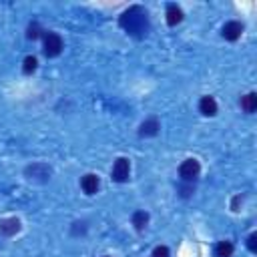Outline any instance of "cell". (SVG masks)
<instances>
[{
    "instance_id": "cell-1",
    "label": "cell",
    "mask_w": 257,
    "mask_h": 257,
    "mask_svg": "<svg viewBox=\"0 0 257 257\" xmlns=\"http://www.w3.org/2000/svg\"><path fill=\"white\" fill-rule=\"evenodd\" d=\"M118 26L128 32L135 38H143L147 32H149V16H147V10L143 6H131L126 8L120 18H118Z\"/></svg>"
},
{
    "instance_id": "cell-2",
    "label": "cell",
    "mask_w": 257,
    "mask_h": 257,
    "mask_svg": "<svg viewBox=\"0 0 257 257\" xmlns=\"http://www.w3.org/2000/svg\"><path fill=\"white\" fill-rule=\"evenodd\" d=\"M24 175L28 181H34V183H46L52 175V169L46 165V163H32L24 169Z\"/></svg>"
},
{
    "instance_id": "cell-3",
    "label": "cell",
    "mask_w": 257,
    "mask_h": 257,
    "mask_svg": "<svg viewBox=\"0 0 257 257\" xmlns=\"http://www.w3.org/2000/svg\"><path fill=\"white\" fill-rule=\"evenodd\" d=\"M199 173H201V165H199L197 159H187L179 167V175H181V179L185 183H193L199 177Z\"/></svg>"
},
{
    "instance_id": "cell-4",
    "label": "cell",
    "mask_w": 257,
    "mask_h": 257,
    "mask_svg": "<svg viewBox=\"0 0 257 257\" xmlns=\"http://www.w3.org/2000/svg\"><path fill=\"white\" fill-rule=\"evenodd\" d=\"M62 52V38L56 32H46L44 34V54L48 58H54Z\"/></svg>"
},
{
    "instance_id": "cell-5",
    "label": "cell",
    "mask_w": 257,
    "mask_h": 257,
    "mask_svg": "<svg viewBox=\"0 0 257 257\" xmlns=\"http://www.w3.org/2000/svg\"><path fill=\"white\" fill-rule=\"evenodd\" d=\"M128 173H131V165H128V159L118 157L112 165V181L116 183H124L128 181Z\"/></svg>"
},
{
    "instance_id": "cell-6",
    "label": "cell",
    "mask_w": 257,
    "mask_h": 257,
    "mask_svg": "<svg viewBox=\"0 0 257 257\" xmlns=\"http://www.w3.org/2000/svg\"><path fill=\"white\" fill-rule=\"evenodd\" d=\"M241 32H243V24H241V22H237V20H229V22L223 26V30H221L223 38H225V40H229V42L237 40V38L241 36Z\"/></svg>"
},
{
    "instance_id": "cell-7",
    "label": "cell",
    "mask_w": 257,
    "mask_h": 257,
    "mask_svg": "<svg viewBox=\"0 0 257 257\" xmlns=\"http://www.w3.org/2000/svg\"><path fill=\"white\" fill-rule=\"evenodd\" d=\"M20 231V221L16 217H8V219H2L0 221V235L4 237H12Z\"/></svg>"
},
{
    "instance_id": "cell-8",
    "label": "cell",
    "mask_w": 257,
    "mask_h": 257,
    "mask_svg": "<svg viewBox=\"0 0 257 257\" xmlns=\"http://www.w3.org/2000/svg\"><path fill=\"white\" fill-rule=\"evenodd\" d=\"M159 128H161V124H159L157 118H147V120H143L141 126H139V135H141V137H155V135L159 133Z\"/></svg>"
},
{
    "instance_id": "cell-9",
    "label": "cell",
    "mask_w": 257,
    "mask_h": 257,
    "mask_svg": "<svg viewBox=\"0 0 257 257\" xmlns=\"http://www.w3.org/2000/svg\"><path fill=\"white\" fill-rule=\"evenodd\" d=\"M98 185H100V181H98V177L92 175V173H88V175H84V177L80 179V187H82V191H84L86 195H94V193L98 191Z\"/></svg>"
},
{
    "instance_id": "cell-10",
    "label": "cell",
    "mask_w": 257,
    "mask_h": 257,
    "mask_svg": "<svg viewBox=\"0 0 257 257\" xmlns=\"http://www.w3.org/2000/svg\"><path fill=\"white\" fill-rule=\"evenodd\" d=\"M199 110H201V114H205V116L217 114V102H215V98H213V96H203V98L199 100Z\"/></svg>"
},
{
    "instance_id": "cell-11",
    "label": "cell",
    "mask_w": 257,
    "mask_h": 257,
    "mask_svg": "<svg viewBox=\"0 0 257 257\" xmlns=\"http://www.w3.org/2000/svg\"><path fill=\"white\" fill-rule=\"evenodd\" d=\"M183 20V10L177 4H169L167 6V24L169 26H177Z\"/></svg>"
},
{
    "instance_id": "cell-12",
    "label": "cell",
    "mask_w": 257,
    "mask_h": 257,
    "mask_svg": "<svg viewBox=\"0 0 257 257\" xmlns=\"http://www.w3.org/2000/svg\"><path fill=\"white\" fill-rule=\"evenodd\" d=\"M241 108L245 110V112H255V108H257V94L255 92H249V94H245V96H241Z\"/></svg>"
},
{
    "instance_id": "cell-13",
    "label": "cell",
    "mask_w": 257,
    "mask_h": 257,
    "mask_svg": "<svg viewBox=\"0 0 257 257\" xmlns=\"http://www.w3.org/2000/svg\"><path fill=\"white\" fill-rule=\"evenodd\" d=\"M147 223H149V213H145V211H137V213L133 215V225H135V229H137V231H143V229L147 227Z\"/></svg>"
},
{
    "instance_id": "cell-14",
    "label": "cell",
    "mask_w": 257,
    "mask_h": 257,
    "mask_svg": "<svg viewBox=\"0 0 257 257\" xmlns=\"http://www.w3.org/2000/svg\"><path fill=\"white\" fill-rule=\"evenodd\" d=\"M217 257H231L233 255V243L231 241H219L215 247Z\"/></svg>"
},
{
    "instance_id": "cell-15",
    "label": "cell",
    "mask_w": 257,
    "mask_h": 257,
    "mask_svg": "<svg viewBox=\"0 0 257 257\" xmlns=\"http://www.w3.org/2000/svg\"><path fill=\"white\" fill-rule=\"evenodd\" d=\"M36 66H38V60H36L34 56H26V58H24V64H22V70H24L26 74H32V72L36 70Z\"/></svg>"
},
{
    "instance_id": "cell-16",
    "label": "cell",
    "mask_w": 257,
    "mask_h": 257,
    "mask_svg": "<svg viewBox=\"0 0 257 257\" xmlns=\"http://www.w3.org/2000/svg\"><path fill=\"white\" fill-rule=\"evenodd\" d=\"M40 32H42V30H40L38 22H34V24H30V26H28V34H26V36H28L30 40H36V38L40 36Z\"/></svg>"
},
{
    "instance_id": "cell-17",
    "label": "cell",
    "mask_w": 257,
    "mask_h": 257,
    "mask_svg": "<svg viewBox=\"0 0 257 257\" xmlns=\"http://www.w3.org/2000/svg\"><path fill=\"white\" fill-rule=\"evenodd\" d=\"M247 247H249L251 253H257V233H251L247 237Z\"/></svg>"
},
{
    "instance_id": "cell-18",
    "label": "cell",
    "mask_w": 257,
    "mask_h": 257,
    "mask_svg": "<svg viewBox=\"0 0 257 257\" xmlns=\"http://www.w3.org/2000/svg\"><path fill=\"white\" fill-rule=\"evenodd\" d=\"M153 257H169V249L165 245H159L153 249Z\"/></svg>"
},
{
    "instance_id": "cell-19",
    "label": "cell",
    "mask_w": 257,
    "mask_h": 257,
    "mask_svg": "<svg viewBox=\"0 0 257 257\" xmlns=\"http://www.w3.org/2000/svg\"><path fill=\"white\" fill-rule=\"evenodd\" d=\"M179 191H181V197H189V195L195 191V187H193V185H183Z\"/></svg>"
}]
</instances>
